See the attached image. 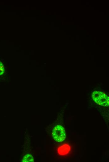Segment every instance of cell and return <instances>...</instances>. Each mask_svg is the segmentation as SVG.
I'll return each instance as SVG.
<instances>
[{
	"label": "cell",
	"instance_id": "cell-1",
	"mask_svg": "<svg viewBox=\"0 0 109 162\" xmlns=\"http://www.w3.org/2000/svg\"><path fill=\"white\" fill-rule=\"evenodd\" d=\"M91 97L97 104L104 107H108L109 105V97L104 93L97 91L93 92Z\"/></svg>",
	"mask_w": 109,
	"mask_h": 162
},
{
	"label": "cell",
	"instance_id": "cell-2",
	"mask_svg": "<svg viewBox=\"0 0 109 162\" xmlns=\"http://www.w3.org/2000/svg\"><path fill=\"white\" fill-rule=\"evenodd\" d=\"M52 135L54 140L58 143L62 142L66 138V134L65 128L60 125H57L54 128Z\"/></svg>",
	"mask_w": 109,
	"mask_h": 162
},
{
	"label": "cell",
	"instance_id": "cell-3",
	"mask_svg": "<svg viewBox=\"0 0 109 162\" xmlns=\"http://www.w3.org/2000/svg\"><path fill=\"white\" fill-rule=\"evenodd\" d=\"M34 160L32 156L30 155H25L23 158L22 161L29 162L33 161Z\"/></svg>",
	"mask_w": 109,
	"mask_h": 162
},
{
	"label": "cell",
	"instance_id": "cell-4",
	"mask_svg": "<svg viewBox=\"0 0 109 162\" xmlns=\"http://www.w3.org/2000/svg\"><path fill=\"white\" fill-rule=\"evenodd\" d=\"M5 69L2 63L0 61V75H2L4 72Z\"/></svg>",
	"mask_w": 109,
	"mask_h": 162
}]
</instances>
